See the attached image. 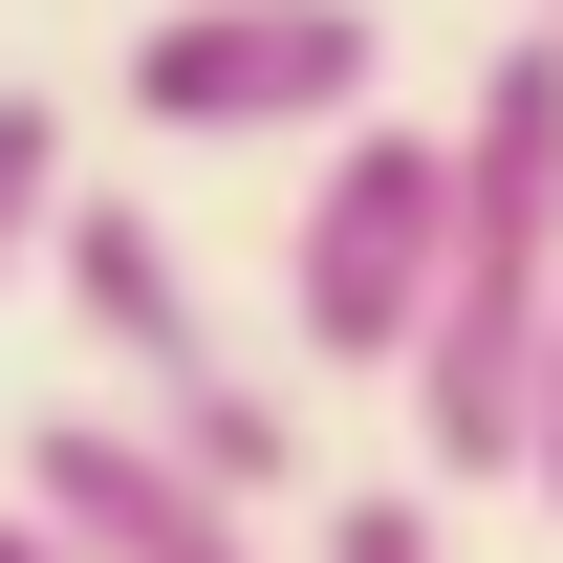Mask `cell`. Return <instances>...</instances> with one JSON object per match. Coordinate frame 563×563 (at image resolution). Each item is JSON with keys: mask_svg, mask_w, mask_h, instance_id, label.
Instances as JSON below:
<instances>
[{"mask_svg": "<svg viewBox=\"0 0 563 563\" xmlns=\"http://www.w3.org/2000/svg\"><path fill=\"white\" fill-rule=\"evenodd\" d=\"M498 22H542V44H563V0H498Z\"/></svg>", "mask_w": 563, "mask_h": 563, "instance_id": "10", "label": "cell"}, {"mask_svg": "<svg viewBox=\"0 0 563 563\" xmlns=\"http://www.w3.org/2000/svg\"><path fill=\"white\" fill-rule=\"evenodd\" d=\"M325 563H455V520L412 477H368V498H325Z\"/></svg>", "mask_w": 563, "mask_h": 563, "instance_id": "7", "label": "cell"}, {"mask_svg": "<svg viewBox=\"0 0 563 563\" xmlns=\"http://www.w3.org/2000/svg\"><path fill=\"white\" fill-rule=\"evenodd\" d=\"M66 325L109 347V412L152 433V455H196V477H239V498H282L303 477V412H282V368L261 347H217V282L174 261V217L152 196H66Z\"/></svg>", "mask_w": 563, "mask_h": 563, "instance_id": "2", "label": "cell"}, {"mask_svg": "<svg viewBox=\"0 0 563 563\" xmlns=\"http://www.w3.org/2000/svg\"><path fill=\"white\" fill-rule=\"evenodd\" d=\"M22 498H44L87 563H282V498L152 455L131 412H44V433H22Z\"/></svg>", "mask_w": 563, "mask_h": 563, "instance_id": "5", "label": "cell"}, {"mask_svg": "<svg viewBox=\"0 0 563 563\" xmlns=\"http://www.w3.org/2000/svg\"><path fill=\"white\" fill-rule=\"evenodd\" d=\"M520 498L563 520V303H542V412H520Z\"/></svg>", "mask_w": 563, "mask_h": 563, "instance_id": "8", "label": "cell"}, {"mask_svg": "<svg viewBox=\"0 0 563 563\" xmlns=\"http://www.w3.org/2000/svg\"><path fill=\"white\" fill-rule=\"evenodd\" d=\"M368 87H390L368 0H152L131 22V109L174 152H325Z\"/></svg>", "mask_w": 563, "mask_h": 563, "instance_id": "3", "label": "cell"}, {"mask_svg": "<svg viewBox=\"0 0 563 563\" xmlns=\"http://www.w3.org/2000/svg\"><path fill=\"white\" fill-rule=\"evenodd\" d=\"M433 261H455V131L347 109V131H325V174H303V239H282V325H303L325 368H412Z\"/></svg>", "mask_w": 563, "mask_h": 563, "instance_id": "4", "label": "cell"}, {"mask_svg": "<svg viewBox=\"0 0 563 563\" xmlns=\"http://www.w3.org/2000/svg\"><path fill=\"white\" fill-rule=\"evenodd\" d=\"M66 196H87V174H66V109H44V87H0V282L66 239Z\"/></svg>", "mask_w": 563, "mask_h": 563, "instance_id": "6", "label": "cell"}, {"mask_svg": "<svg viewBox=\"0 0 563 563\" xmlns=\"http://www.w3.org/2000/svg\"><path fill=\"white\" fill-rule=\"evenodd\" d=\"M542 303H563V44L498 22L477 109H455V261L412 325V455L433 498H520V412H542Z\"/></svg>", "mask_w": 563, "mask_h": 563, "instance_id": "1", "label": "cell"}, {"mask_svg": "<svg viewBox=\"0 0 563 563\" xmlns=\"http://www.w3.org/2000/svg\"><path fill=\"white\" fill-rule=\"evenodd\" d=\"M0 563H87V542H66V520H44V498H22V520H0Z\"/></svg>", "mask_w": 563, "mask_h": 563, "instance_id": "9", "label": "cell"}]
</instances>
